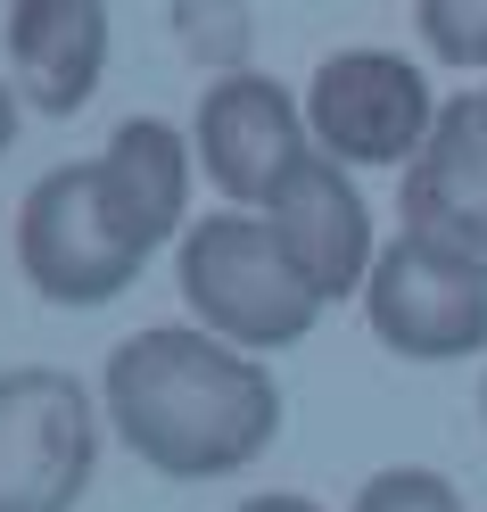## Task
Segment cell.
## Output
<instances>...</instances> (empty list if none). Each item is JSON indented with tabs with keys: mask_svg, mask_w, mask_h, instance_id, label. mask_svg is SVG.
Listing matches in <instances>:
<instances>
[{
	"mask_svg": "<svg viewBox=\"0 0 487 512\" xmlns=\"http://www.w3.org/2000/svg\"><path fill=\"white\" fill-rule=\"evenodd\" d=\"M100 405L124 455L157 479H232L273 455L281 389L265 356L215 339L207 323H149L108 347Z\"/></svg>",
	"mask_w": 487,
	"mask_h": 512,
	"instance_id": "1",
	"label": "cell"
},
{
	"mask_svg": "<svg viewBox=\"0 0 487 512\" xmlns=\"http://www.w3.org/2000/svg\"><path fill=\"white\" fill-rule=\"evenodd\" d=\"M174 290L190 306V323H207L215 339L248 347V356H281L331 314L256 207H215L190 223L174 240Z\"/></svg>",
	"mask_w": 487,
	"mask_h": 512,
	"instance_id": "2",
	"label": "cell"
},
{
	"mask_svg": "<svg viewBox=\"0 0 487 512\" xmlns=\"http://www.w3.org/2000/svg\"><path fill=\"white\" fill-rule=\"evenodd\" d=\"M149 248L124 232V215L108 207L100 157H75V166H50L34 190L17 199V273L25 290L50 306H108L141 281Z\"/></svg>",
	"mask_w": 487,
	"mask_h": 512,
	"instance_id": "3",
	"label": "cell"
},
{
	"mask_svg": "<svg viewBox=\"0 0 487 512\" xmlns=\"http://www.w3.org/2000/svg\"><path fill=\"white\" fill-rule=\"evenodd\" d=\"M438 91L430 75L413 67L405 50H331L322 67L306 75V124H314V149H331L339 166L355 174H405L413 149L430 141L438 124Z\"/></svg>",
	"mask_w": 487,
	"mask_h": 512,
	"instance_id": "4",
	"label": "cell"
},
{
	"mask_svg": "<svg viewBox=\"0 0 487 512\" xmlns=\"http://www.w3.org/2000/svg\"><path fill=\"white\" fill-rule=\"evenodd\" d=\"M100 413L58 364L0 372V512H75L100 471Z\"/></svg>",
	"mask_w": 487,
	"mask_h": 512,
	"instance_id": "5",
	"label": "cell"
},
{
	"mask_svg": "<svg viewBox=\"0 0 487 512\" xmlns=\"http://www.w3.org/2000/svg\"><path fill=\"white\" fill-rule=\"evenodd\" d=\"M364 323L405 364H463L487 347V265L421 232L380 240L364 273Z\"/></svg>",
	"mask_w": 487,
	"mask_h": 512,
	"instance_id": "6",
	"label": "cell"
},
{
	"mask_svg": "<svg viewBox=\"0 0 487 512\" xmlns=\"http://www.w3.org/2000/svg\"><path fill=\"white\" fill-rule=\"evenodd\" d=\"M190 149H199V174L215 182L223 207H265L281 174L314 149L306 100L281 91L273 75H215L199 91V116H190Z\"/></svg>",
	"mask_w": 487,
	"mask_h": 512,
	"instance_id": "7",
	"label": "cell"
},
{
	"mask_svg": "<svg viewBox=\"0 0 487 512\" xmlns=\"http://www.w3.org/2000/svg\"><path fill=\"white\" fill-rule=\"evenodd\" d=\"M256 215L281 232L289 265L314 281V298H322V306L364 298V273H372L380 240H372V207H364V190H355V166H339L331 149H306Z\"/></svg>",
	"mask_w": 487,
	"mask_h": 512,
	"instance_id": "8",
	"label": "cell"
},
{
	"mask_svg": "<svg viewBox=\"0 0 487 512\" xmlns=\"http://www.w3.org/2000/svg\"><path fill=\"white\" fill-rule=\"evenodd\" d=\"M9 83L34 116H83L108 75V0H9L0 9Z\"/></svg>",
	"mask_w": 487,
	"mask_h": 512,
	"instance_id": "9",
	"label": "cell"
},
{
	"mask_svg": "<svg viewBox=\"0 0 487 512\" xmlns=\"http://www.w3.org/2000/svg\"><path fill=\"white\" fill-rule=\"evenodd\" d=\"M397 207H405V232L438 240V248H463L487 265V108H479V91L438 108L430 141L405 166Z\"/></svg>",
	"mask_w": 487,
	"mask_h": 512,
	"instance_id": "10",
	"label": "cell"
},
{
	"mask_svg": "<svg viewBox=\"0 0 487 512\" xmlns=\"http://www.w3.org/2000/svg\"><path fill=\"white\" fill-rule=\"evenodd\" d=\"M190 166H199V149H190V133L166 124V116H124L108 133V149H100L108 207L124 215V232L149 256L190 232Z\"/></svg>",
	"mask_w": 487,
	"mask_h": 512,
	"instance_id": "11",
	"label": "cell"
},
{
	"mask_svg": "<svg viewBox=\"0 0 487 512\" xmlns=\"http://www.w3.org/2000/svg\"><path fill=\"white\" fill-rule=\"evenodd\" d=\"M421 50L454 75H487V0H413Z\"/></svg>",
	"mask_w": 487,
	"mask_h": 512,
	"instance_id": "12",
	"label": "cell"
},
{
	"mask_svg": "<svg viewBox=\"0 0 487 512\" xmlns=\"http://www.w3.org/2000/svg\"><path fill=\"white\" fill-rule=\"evenodd\" d=\"M347 512H463V488L446 471H421V463H388L355 488Z\"/></svg>",
	"mask_w": 487,
	"mask_h": 512,
	"instance_id": "13",
	"label": "cell"
},
{
	"mask_svg": "<svg viewBox=\"0 0 487 512\" xmlns=\"http://www.w3.org/2000/svg\"><path fill=\"white\" fill-rule=\"evenodd\" d=\"M174 25H182V42L190 50H215L223 58V75H240V34H248V17L232 9V0H174Z\"/></svg>",
	"mask_w": 487,
	"mask_h": 512,
	"instance_id": "14",
	"label": "cell"
},
{
	"mask_svg": "<svg viewBox=\"0 0 487 512\" xmlns=\"http://www.w3.org/2000/svg\"><path fill=\"white\" fill-rule=\"evenodd\" d=\"M17 116H25V91H17L9 75H0V157L17 149Z\"/></svg>",
	"mask_w": 487,
	"mask_h": 512,
	"instance_id": "15",
	"label": "cell"
},
{
	"mask_svg": "<svg viewBox=\"0 0 487 512\" xmlns=\"http://www.w3.org/2000/svg\"><path fill=\"white\" fill-rule=\"evenodd\" d=\"M232 512H322L314 496H289V488H265V496H248V504H232Z\"/></svg>",
	"mask_w": 487,
	"mask_h": 512,
	"instance_id": "16",
	"label": "cell"
},
{
	"mask_svg": "<svg viewBox=\"0 0 487 512\" xmlns=\"http://www.w3.org/2000/svg\"><path fill=\"white\" fill-rule=\"evenodd\" d=\"M479 413H487V389H479Z\"/></svg>",
	"mask_w": 487,
	"mask_h": 512,
	"instance_id": "17",
	"label": "cell"
},
{
	"mask_svg": "<svg viewBox=\"0 0 487 512\" xmlns=\"http://www.w3.org/2000/svg\"><path fill=\"white\" fill-rule=\"evenodd\" d=\"M479 108H487V91H479Z\"/></svg>",
	"mask_w": 487,
	"mask_h": 512,
	"instance_id": "18",
	"label": "cell"
}]
</instances>
